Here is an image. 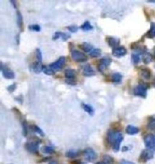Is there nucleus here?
<instances>
[{"label": "nucleus", "mask_w": 155, "mask_h": 164, "mask_svg": "<svg viewBox=\"0 0 155 164\" xmlns=\"http://www.w3.org/2000/svg\"><path fill=\"white\" fill-rule=\"evenodd\" d=\"M123 139L122 134L118 131H109L108 134V141L112 145L114 151H118L120 144Z\"/></svg>", "instance_id": "f257e3e1"}, {"label": "nucleus", "mask_w": 155, "mask_h": 164, "mask_svg": "<svg viewBox=\"0 0 155 164\" xmlns=\"http://www.w3.org/2000/svg\"><path fill=\"white\" fill-rule=\"evenodd\" d=\"M144 144L146 147L149 150H154L155 149V138L153 135H147L144 137Z\"/></svg>", "instance_id": "f03ea898"}, {"label": "nucleus", "mask_w": 155, "mask_h": 164, "mask_svg": "<svg viewBox=\"0 0 155 164\" xmlns=\"http://www.w3.org/2000/svg\"><path fill=\"white\" fill-rule=\"evenodd\" d=\"M65 61H66L65 57L62 56V57H60L57 61H55V62L49 65V67L52 69L54 72L55 71H59L63 68L64 65H65Z\"/></svg>", "instance_id": "7ed1b4c3"}, {"label": "nucleus", "mask_w": 155, "mask_h": 164, "mask_svg": "<svg viewBox=\"0 0 155 164\" xmlns=\"http://www.w3.org/2000/svg\"><path fill=\"white\" fill-rule=\"evenodd\" d=\"M71 57L76 62H86L88 59L84 53L78 50H73L71 52Z\"/></svg>", "instance_id": "20e7f679"}, {"label": "nucleus", "mask_w": 155, "mask_h": 164, "mask_svg": "<svg viewBox=\"0 0 155 164\" xmlns=\"http://www.w3.org/2000/svg\"><path fill=\"white\" fill-rule=\"evenodd\" d=\"M83 155H84L85 159L89 162H93L97 157L96 153L92 148L85 149L84 151H83Z\"/></svg>", "instance_id": "39448f33"}, {"label": "nucleus", "mask_w": 155, "mask_h": 164, "mask_svg": "<svg viewBox=\"0 0 155 164\" xmlns=\"http://www.w3.org/2000/svg\"><path fill=\"white\" fill-rule=\"evenodd\" d=\"M111 59L110 58H103L99 60V62H98V69L100 72H103L105 71L108 66L111 65Z\"/></svg>", "instance_id": "423d86ee"}, {"label": "nucleus", "mask_w": 155, "mask_h": 164, "mask_svg": "<svg viewBox=\"0 0 155 164\" xmlns=\"http://www.w3.org/2000/svg\"><path fill=\"white\" fill-rule=\"evenodd\" d=\"M39 144H40V143L37 142V141H30V142H27L25 144V147L29 152L35 153L38 152Z\"/></svg>", "instance_id": "0eeeda50"}, {"label": "nucleus", "mask_w": 155, "mask_h": 164, "mask_svg": "<svg viewBox=\"0 0 155 164\" xmlns=\"http://www.w3.org/2000/svg\"><path fill=\"white\" fill-rule=\"evenodd\" d=\"M134 94L135 96H138V97H145L147 95V89L143 85H138L134 89Z\"/></svg>", "instance_id": "6e6552de"}, {"label": "nucleus", "mask_w": 155, "mask_h": 164, "mask_svg": "<svg viewBox=\"0 0 155 164\" xmlns=\"http://www.w3.org/2000/svg\"><path fill=\"white\" fill-rule=\"evenodd\" d=\"M153 156V150L147 149V150H144L141 152V156H140V159H141L142 162H146V161L152 159Z\"/></svg>", "instance_id": "1a4fd4ad"}, {"label": "nucleus", "mask_w": 155, "mask_h": 164, "mask_svg": "<svg viewBox=\"0 0 155 164\" xmlns=\"http://www.w3.org/2000/svg\"><path fill=\"white\" fill-rule=\"evenodd\" d=\"M2 67H1V70H2V75L7 79H12L14 78V73L12 70H11L10 69H8V67H4L2 63L1 64Z\"/></svg>", "instance_id": "9d476101"}, {"label": "nucleus", "mask_w": 155, "mask_h": 164, "mask_svg": "<svg viewBox=\"0 0 155 164\" xmlns=\"http://www.w3.org/2000/svg\"><path fill=\"white\" fill-rule=\"evenodd\" d=\"M112 53L114 56L120 58V57L124 56V55H126V48L123 47V46H117V47L113 49Z\"/></svg>", "instance_id": "9b49d317"}, {"label": "nucleus", "mask_w": 155, "mask_h": 164, "mask_svg": "<svg viewBox=\"0 0 155 164\" xmlns=\"http://www.w3.org/2000/svg\"><path fill=\"white\" fill-rule=\"evenodd\" d=\"M83 75L86 77H91L95 75L94 69H92L90 65L87 64L83 67Z\"/></svg>", "instance_id": "f8f14e48"}, {"label": "nucleus", "mask_w": 155, "mask_h": 164, "mask_svg": "<svg viewBox=\"0 0 155 164\" xmlns=\"http://www.w3.org/2000/svg\"><path fill=\"white\" fill-rule=\"evenodd\" d=\"M30 69H31V70L33 71V72H35V73L39 74L40 72H41L42 71H43V65L41 64V62L39 61L35 62L34 63H33L32 65H31L30 66Z\"/></svg>", "instance_id": "ddd939ff"}, {"label": "nucleus", "mask_w": 155, "mask_h": 164, "mask_svg": "<svg viewBox=\"0 0 155 164\" xmlns=\"http://www.w3.org/2000/svg\"><path fill=\"white\" fill-rule=\"evenodd\" d=\"M126 132L128 135H136V134L139 132V129H138L137 127H135V126H128L127 127H126Z\"/></svg>", "instance_id": "4468645a"}, {"label": "nucleus", "mask_w": 155, "mask_h": 164, "mask_svg": "<svg viewBox=\"0 0 155 164\" xmlns=\"http://www.w3.org/2000/svg\"><path fill=\"white\" fill-rule=\"evenodd\" d=\"M58 38H62L63 40H67L68 38H70L69 34H66V33H62V32H56L54 34V37L53 39L56 40Z\"/></svg>", "instance_id": "2eb2a0df"}, {"label": "nucleus", "mask_w": 155, "mask_h": 164, "mask_svg": "<svg viewBox=\"0 0 155 164\" xmlns=\"http://www.w3.org/2000/svg\"><path fill=\"white\" fill-rule=\"evenodd\" d=\"M65 75L68 79H74L76 76V71L71 69H67L65 72Z\"/></svg>", "instance_id": "dca6fc26"}, {"label": "nucleus", "mask_w": 155, "mask_h": 164, "mask_svg": "<svg viewBox=\"0 0 155 164\" xmlns=\"http://www.w3.org/2000/svg\"><path fill=\"white\" fill-rule=\"evenodd\" d=\"M108 42L109 46H111V47L116 48L118 46L119 43H120V40L117 38H114V37H108Z\"/></svg>", "instance_id": "f3484780"}, {"label": "nucleus", "mask_w": 155, "mask_h": 164, "mask_svg": "<svg viewBox=\"0 0 155 164\" xmlns=\"http://www.w3.org/2000/svg\"><path fill=\"white\" fill-rule=\"evenodd\" d=\"M80 46L83 51H85L86 52H89V53L91 52V51L92 50V49H94L93 46H92V45L89 44V43H83V44L80 45Z\"/></svg>", "instance_id": "a211bd4d"}, {"label": "nucleus", "mask_w": 155, "mask_h": 164, "mask_svg": "<svg viewBox=\"0 0 155 164\" xmlns=\"http://www.w3.org/2000/svg\"><path fill=\"white\" fill-rule=\"evenodd\" d=\"M141 75L143 78L146 80L150 79V72L147 69H143L141 70Z\"/></svg>", "instance_id": "6ab92c4d"}, {"label": "nucleus", "mask_w": 155, "mask_h": 164, "mask_svg": "<svg viewBox=\"0 0 155 164\" xmlns=\"http://www.w3.org/2000/svg\"><path fill=\"white\" fill-rule=\"evenodd\" d=\"M82 107H83V109H84L86 112H88L90 115H94V109L91 106H89V105L88 104H85V103H83V104H82Z\"/></svg>", "instance_id": "aec40b11"}, {"label": "nucleus", "mask_w": 155, "mask_h": 164, "mask_svg": "<svg viewBox=\"0 0 155 164\" xmlns=\"http://www.w3.org/2000/svg\"><path fill=\"white\" fill-rule=\"evenodd\" d=\"M111 80H112L113 82H115V83H118L120 81H121L122 80V75L120 73H114L111 75Z\"/></svg>", "instance_id": "412c9836"}, {"label": "nucleus", "mask_w": 155, "mask_h": 164, "mask_svg": "<svg viewBox=\"0 0 155 164\" xmlns=\"http://www.w3.org/2000/svg\"><path fill=\"white\" fill-rule=\"evenodd\" d=\"M101 49H98V48H94V49L89 52V55H90V56L95 57H95L100 56V55H101Z\"/></svg>", "instance_id": "4be33fe9"}, {"label": "nucleus", "mask_w": 155, "mask_h": 164, "mask_svg": "<svg viewBox=\"0 0 155 164\" xmlns=\"http://www.w3.org/2000/svg\"><path fill=\"white\" fill-rule=\"evenodd\" d=\"M17 26H18L21 29L23 28V17H22L20 12H17Z\"/></svg>", "instance_id": "5701e85b"}, {"label": "nucleus", "mask_w": 155, "mask_h": 164, "mask_svg": "<svg viewBox=\"0 0 155 164\" xmlns=\"http://www.w3.org/2000/svg\"><path fill=\"white\" fill-rule=\"evenodd\" d=\"M82 30L85 31H91V30L93 29V27L91 25V24L89 23V22H86L85 23H83V25L80 27Z\"/></svg>", "instance_id": "b1692460"}, {"label": "nucleus", "mask_w": 155, "mask_h": 164, "mask_svg": "<svg viewBox=\"0 0 155 164\" xmlns=\"http://www.w3.org/2000/svg\"><path fill=\"white\" fill-rule=\"evenodd\" d=\"M79 152L76 150H70L66 153V156L70 158H74L78 156Z\"/></svg>", "instance_id": "393cba45"}, {"label": "nucleus", "mask_w": 155, "mask_h": 164, "mask_svg": "<svg viewBox=\"0 0 155 164\" xmlns=\"http://www.w3.org/2000/svg\"><path fill=\"white\" fill-rule=\"evenodd\" d=\"M147 35L149 36L148 37L150 38H153L155 37V23H151L150 25V29L147 33Z\"/></svg>", "instance_id": "a878e982"}, {"label": "nucleus", "mask_w": 155, "mask_h": 164, "mask_svg": "<svg viewBox=\"0 0 155 164\" xmlns=\"http://www.w3.org/2000/svg\"><path fill=\"white\" fill-rule=\"evenodd\" d=\"M43 72L47 75H52L53 74H54V71H53L52 69H51V68L49 67V66H44V65H43Z\"/></svg>", "instance_id": "bb28decb"}, {"label": "nucleus", "mask_w": 155, "mask_h": 164, "mask_svg": "<svg viewBox=\"0 0 155 164\" xmlns=\"http://www.w3.org/2000/svg\"><path fill=\"white\" fill-rule=\"evenodd\" d=\"M152 59V57L150 55V54H149L148 52H144V55H143V60H144V62L145 64H148L149 62H150Z\"/></svg>", "instance_id": "cd10ccee"}, {"label": "nucleus", "mask_w": 155, "mask_h": 164, "mask_svg": "<svg viewBox=\"0 0 155 164\" xmlns=\"http://www.w3.org/2000/svg\"><path fill=\"white\" fill-rule=\"evenodd\" d=\"M42 151L44 153H54V149L50 146H45L42 148Z\"/></svg>", "instance_id": "c85d7f7f"}, {"label": "nucleus", "mask_w": 155, "mask_h": 164, "mask_svg": "<svg viewBox=\"0 0 155 164\" xmlns=\"http://www.w3.org/2000/svg\"><path fill=\"white\" fill-rule=\"evenodd\" d=\"M32 129L34 132L39 134V135H42V136H44V133H43V131L41 130L40 128H39L37 126H32Z\"/></svg>", "instance_id": "c756f323"}, {"label": "nucleus", "mask_w": 155, "mask_h": 164, "mask_svg": "<svg viewBox=\"0 0 155 164\" xmlns=\"http://www.w3.org/2000/svg\"><path fill=\"white\" fill-rule=\"evenodd\" d=\"M140 59H141V58H140V55H138V54H132V62H134L135 64H137V63H138L140 62Z\"/></svg>", "instance_id": "7c9ffc66"}, {"label": "nucleus", "mask_w": 155, "mask_h": 164, "mask_svg": "<svg viewBox=\"0 0 155 164\" xmlns=\"http://www.w3.org/2000/svg\"><path fill=\"white\" fill-rule=\"evenodd\" d=\"M147 128L150 130H154L155 129V119H151L149 121L148 124H147Z\"/></svg>", "instance_id": "2f4dec72"}, {"label": "nucleus", "mask_w": 155, "mask_h": 164, "mask_svg": "<svg viewBox=\"0 0 155 164\" xmlns=\"http://www.w3.org/2000/svg\"><path fill=\"white\" fill-rule=\"evenodd\" d=\"M104 162H106L107 164H112L113 162H114V159L111 156H108V155H105L104 156Z\"/></svg>", "instance_id": "473e14b6"}, {"label": "nucleus", "mask_w": 155, "mask_h": 164, "mask_svg": "<svg viewBox=\"0 0 155 164\" xmlns=\"http://www.w3.org/2000/svg\"><path fill=\"white\" fill-rule=\"evenodd\" d=\"M27 132H28L27 124L26 122H23V135L24 136H27Z\"/></svg>", "instance_id": "72a5a7b5"}, {"label": "nucleus", "mask_w": 155, "mask_h": 164, "mask_svg": "<svg viewBox=\"0 0 155 164\" xmlns=\"http://www.w3.org/2000/svg\"><path fill=\"white\" fill-rule=\"evenodd\" d=\"M29 29L31 30V31H40L41 30L40 27L38 25H33L31 26H29Z\"/></svg>", "instance_id": "f704fd0d"}, {"label": "nucleus", "mask_w": 155, "mask_h": 164, "mask_svg": "<svg viewBox=\"0 0 155 164\" xmlns=\"http://www.w3.org/2000/svg\"><path fill=\"white\" fill-rule=\"evenodd\" d=\"M36 58H37V59H38V61L41 62L42 52H41V51H40V49H36Z\"/></svg>", "instance_id": "c9c22d12"}, {"label": "nucleus", "mask_w": 155, "mask_h": 164, "mask_svg": "<svg viewBox=\"0 0 155 164\" xmlns=\"http://www.w3.org/2000/svg\"><path fill=\"white\" fill-rule=\"evenodd\" d=\"M68 29L70 31H71V32L75 33V32H77V31L78 30V27L75 26V25H73V26L68 27Z\"/></svg>", "instance_id": "e433bc0d"}, {"label": "nucleus", "mask_w": 155, "mask_h": 164, "mask_svg": "<svg viewBox=\"0 0 155 164\" xmlns=\"http://www.w3.org/2000/svg\"><path fill=\"white\" fill-rule=\"evenodd\" d=\"M66 82L68 84H69V85H76V81H74V79H68L66 81Z\"/></svg>", "instance_id": "4c0bfd02"}, {"label": "nucleus", "mask_w": 155, "mask_h": 164, "mask_svg": "<svg viewBox=\"0 0 155 164\" xmlns=\"http://www.w3.org/2000/svg\"><path fill=\"white\" fill-rule=\"evenodd\" d=\"M15 88H16V85H15V84H14V85H11V86L8 87V91H10V92H13Z\"/></svg>", "instance_id": "58836bf2"}, {"label": "nucleus", "mask_w": 155, "mask_h": 164, "mask_svg": "<svg viewBox=\"0 0 155 164\" xmlns=\"http://www.w3.org/2000/svg\"><path fill=\"white\" fill-rule=\"evenodd\" d=\"M120 164H135V163H133V162H130V161L122 160L121 162H120Z\"/></svg>", "instance_id": "ea45409f"}, {"label": "nucleus", "mask_w": 155, "mask_h": 164, "mask_svg": "<svg viewBox=\"0 0 155 164\" xmlns=\"http://www.w3.org/2000/svg\"><path fill=\"white\" fill-rule=\"evenodd\" d=\"M96 164H107V163H106V162H104V161H101V162H97Z\"/></svg>", "instance_id": "a19ab883"}, {"label": "nucleus", "mask_w": 155, "mask_h": 164, "mask_svg": "<svg viewBox=\"0 0 155 164\" xmlns=\"http://www.w3.org/2000/svg\"><path fill=\"white\" fill-rule=\"evenodd\" d=\"M49 164H58L55 161H52V162H49Z\"/></svg>", "instance_id": "79ce46f5"}, {"label": "nucleus", "mask_w": 155, "mask_h": 164, "mask_svg": "<svg viewBox=\"0 0 155 164\" xmlns=\"http://www.w3.org/2000/svg\"><path fill=\"white\" fill-rule=\"evenodd\" d=\"M154 138H155V136H154Z\"/></svg>", "instance_id": "37998d69"}]
</instances>
